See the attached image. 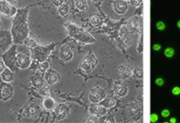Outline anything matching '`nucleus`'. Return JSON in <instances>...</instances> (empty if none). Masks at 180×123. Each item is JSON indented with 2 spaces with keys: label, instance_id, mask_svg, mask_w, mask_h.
Returning <instances> with one entry per match:
<instances>
[{
  "label": "nucleus",
  "instance_id": "obj_14",
  "mask_svg": "<svg viewBox=\"0 0 180 123\" xmlns=\"http://www.w3.org/2000/svg\"><path fill=\"white\" fill-rule=\"evenodd\" d=\"M59 56H60V59L62 60H63L65 62H69V61L72 60L73 57H74V54L71 50V48H69L68 46H63L61 48Z\"/></svg>",
  "mask_w": 180,
  "mask_h": 123
},
{
  "label": "nucleus",
  "instance_id": "obj_24",
  "mask_svg": "<svg viewBox=\"0 0 180 123\" xmlns=\"http://www.w3.org/2000/svg\"><path fill=\"white\" fill-rule=\"evenodd\" d=\"M75 6L80 11H84L87 8V0H75Z\"/></svg>",
  "mask_w": 180,
  "mask_h": 123
},
{
  "label": "nucleus",
  "instance_id": "obj_1",
  "mask_svg": "<svg viewBox=\"0 0 180 123\" xmlns=\"http://www.w3.org/2000/svg\"><path fill=\"white\" fill-rule=\"evenodd\" d=\"M28 8L19 9L15 14L11 31L13 43H21L28 38L29 32L28 26Z\"/></svg>",
  "mask_w": 180,
  "mask_h": 123
},
{
  "label": "nucleus",
  "instance_id": "obj_21",
  "mask_svg": "<svg viewBox=\"0 0 180 123\" xmlns=\"http://www.w3.org/2000/svg\"><path fill=\"white\" fill-rule=\"evenodd\" d=\"M42 104H43V107L47 109V110H49V111H51V110H54L56 107V105H55V101H54V99H52L51 97H46L45 99L43 100V102H42Z\"/></svg>",
  "mask_w": 180,
  "mask_h": 123
},
{
  "label": "nucleus",
  "instance_id": "obj_39",
  "mask_svg": "<svg viewBox=\"0 0 180 123\" xmlns=\"http://www.w3.org/2000/svg\"><path fill=\"white\" fill-rule=\"evenodd\" d=\"M153 49H154L155 51H159V50L161 49V45H159V44H155V45L153 46Z\"/></svg>",
  "mask_w": 180,
  "mask_h": 123
},
{
  "label": "nucleus",
  "instance_id": "obj_32",
  "mask_svg": "<svg viewBox=\"0 0 180 123\" xmlns=\"http://www.w3.org/2000/svg\"><path fill=\"white\" fill-rule=\"evenodd\" d=\"M155 83L158 86H162L164 84V80L162 78H157L156 80H155Z\"/></svg>",
  "mask_w": 180,
  "mask_h": 123
},
{
  "label": "nucleus",
  "instance_id": "obj_25",
  "mask_svg": "<svg viewBox=\"0 0 180 123\" xmlns=\"http://www.w3.org/2000/svg\"><path fill=\"white\" fill-rule=\"evenodd\" d=\"M90 20H91V23H92V25L93 26H98L99 25H101V23H102L101 18L98 15H93V16H92Z\"/></svg>",
  "mask_w": 180,
  "mask_h": 123
},
{
  "label": "nucleus",
  "instance_id": "obj_13",
  "mask_svg": "<svg viewBox=\"0 0 180 123\" xmlns=\"http://www.w3.org/2000/svg\"><path fill=\"white\" fill-rule=\"evenodd\" d=\"M70 112V108L66 104H59L55 108V116L58 120H63L65 119Z\"/></svg>",
  "mask_w": 180,
  "mask_h": 123
},
{
  "label": "nucleus",
  "instance_id": "obj_7",
  "mask_svg": "<svg viewBox=\"0 0 180 123\" xmlns=\"http://www.w3.org/2000/svg\"><path fill=\"white\" fill-rule=\"evenodd\" d=\"M17 11L18 10L13 6V5L10 4L7 0H0V14L11 17L15 15Z\"/></svg>",
  "mask_w": 180,
  "mask_h": 123
},
{
  "label": "nucleus",
  "instance_id": "obj_37",
  "mask_svg": "<svg viewBox=\"0 0 180 123\" xmlns=\"http://www.w3.org/2000/svg\"><path fill=\"white\" fill-rule=\"evenodd\" d=\"M5 65L6 64H5V62L3 61V59H2V60L0 59V74L3 73L4 70L6 69V65Z\"/></svg>",
  "mask_w": 180,
  "mask_h": 123
},
{
  "label": "nucleus",
  "instance_id": "obj_30",
  "mask_svg": "<svg viewBox=\"0 0 180 123\" xmlns=\"http://www.w3.org/2000/svg\"><path fill=\"white\" fill-rule=\"evenodd\" d=\"M156 28L158 30V31H164L165 29V24L163 21H159L156 24Z\"/></svg>",
  "mask_w": 180,
  "mask_h": 123
},
{
  "label": "nucleus",
  "instance_id": "obj_8",
  "mask_svg": "<svg viewBox=\"0 0 180 123\" xmlns=\"http://www.w3.org/2000/svg\"><path fill=\"white\" fill-rule=\"evenodd\" d=\"M13 42L11 32L6 30H0V49L7 50Z\"/></svg>",
  "mask_w": 180,
  "mask_h": 123
},
{
  "label": "nucleus",
  "instance_id": "obj_5",
  "mask_svg": "<svg viewBox=\"0 0 180 123\" xmlns=\"http://www.w3.org/2000/svg\"><path fill=\"white\" fill-rule=\"evenodd\" d=\"M97 65H98V59L96 58V56L92 52H90L86 55V57L83 59L81 67L83 70L89 73V72H92L96 67Z\"/></svg>",
  "mask_w": 180,
  "mask_h": 123
},
{
  "label": "nucleus",
  "instance_id": "obj_20",
  "mask_svg": "<svg viewBox=\"0 0 180 123\" xmlns=\"http://www.w3.org/2000/svg\"><path fill=\"white\" fill-rule=\"evenodd\" d=\"M114 93L116 96L118 97H125L126 96L127 93H128V88L127 86H123V85H118L114 87Z\"/></svg>",
  "mask_w": 180,
  "mask_h": 123
},
{
  "label": "nucleus",
  "instance_id": "obj_23",
  "mask_svg": "<svg viewBox=\"0 0 180 123\" xmlns=\"http://www.w3.org/2000/svg\"><path fill=\"white\" fill-rule=\"evenodd\" d=\"M69 11H70V6L67 2L58 7V12L61 16L66 17L69 14Z\"/></svg>",
  "mask_w": 180,
  "mask_h": 123
},
{
  "label": "nucleus",
  "instance_id": "obj_18",
  "mask_svg": "<svg viewBox=\"0 0 180 123\" xmlns=\"http://www.w3.org/2000/svg\"><path fill=\"white\" fill-rule=\"evenodd\" d=\"M1 79L6 83H11L14 80L13 72L10 68H6L1 73Z\"/></svg>",
  "mask_w": 180,
  "mask_h": 123
},
{
  "label": "nucleus",
  "instance_id": "obj_9",
  "mask_svg": "<svg viewBox=\"0 0 180 123\" xmlns=\"http://www.w3.org/2000/svg\"><path fill=\"white\" fill-rule=\"evenodd\" d=\"M13 87L10 84H3L0 87V100L3 101H7L13 95Z\"/></svg>",
  "mask_w": 180,
  "mask_h": 123
},
{
  "label": "nucleus",
  "instance_id": "obj_44",
  "mask_svg": "<svg viewBox=\"0 0 180 123\" xmlns=\"http://www.w3.org/2000/svg\"><path fill=\"white\" fill-rule=\"evenodd\" d=\"M0 26H1V21H0Z\"/></svg>",
  "mask_w": 180,
  "mask_h": 123
},
{
  "label": "nucleus",
  "instance_id": "obj_34",
  "mask_svg": "<svg viewBox=\"0 0 180 123\" xmlns=\"http://www.w3.org/2000/svg\"><path fill=\"white\" fill-rule=\"evenodd\" d=\"M92 116H91V117H89L88 119L89 120H87V121H92V122H97L98 120V116H96V115H93V114H92Z\"/></svg>",
  "mask_w": 180,
  "mask_h": 123
},
{
  "label": "nucleus",
  "instance_id": "obj_36",
  "mask_svg": "<svg viewBox=\"0 0 180 123\" xmlns=\"http://www.w3.org/2000/svg\"><path fill=\"white\" fill-rule=\"evenodd\" d=\"M172 93H173L174 95H178V94H180V87H178V86H175L174 88L172 89Z\"/></svg>",
  "mask_w": 180,
  "mask_h": 123
},
{
  "label": "nucleus",
  "instance_id": "obj_4",
  "mask_svg": "<svg viewBox=\"0 0 180 123\" xmlns=\"http://www.w3.org/2000/svg\"><path fill=\"white\" fill-rule=\"evenodd\" d=\"M2 59L5 62V64L8 66V68H10L12 72L16 71L18 66H17V54L15 45L12 46L10 49H8L2 55Z\"/></svg>",
  "mask_w": 180,
  "mask_h": 123
},
{
  "label": "nucleus",
  "instance_id": "obj_3",
  "mask_svg": "<svg viewBox=\"0 0 180 123\" xmlns=\"http://www.w3.org/2000/svg\"><path fill=\"white\" fill-rule=\"evenodd\" d=\"M55 45H50L49 46H35L31 49L32 53V57L33 59L37 60L39 62H44L46 59L48 58L49 54L53 50Z\"/></svg>",
  "mask_w": 180,
  "mask_h": 123
},
{
  "label": "nucleus",
  "instance_id": "obj_17",
  "mask_svg": "<svg viewBox=\"0 0 180 123\" xmlns=\"http://www.w3.org/2000/svg\"><path fill=\"white\" fill-rule=\"evenodd\" d=\"M118 73L122 79H128L131 77L132 73H133L130 67L128 65H120L119 67V70H118Z\"/></svg>",
  "mask_w": 180,
  "mask_h": 123
},
{
  "label": "nucleus",
  "instance_id": "obj_15",
  "mask_svg": "<svg viewBox=\"0 0 180 123\" xmlns=\"http://www.w3.org/2000/svg\"><path fill=\"white\" fill-rule=\"evenodd\" d=\"M39 113V107L38 106L35 104V103H33V104H30L29 106L27 107L26 110H25V116H27L28 118H31V119H34V118L37 117Z\"/></svg>",
  "mask_w": 180,
  "mask_h": 123
},
{
  "label": "nucleus",
  "instance_id": "obj_11",
  "mask_svg": "<svg viewBox=\"0 0 180 123\" xmlns=\"http://www.w3.org/2000/svg\"><path fill=\"white\" fill-rule=\"evenodd\" d=\"M113 6L115 12L120 15L125 14L128 9V5L126 0H115Z\"/></svg>",
  "mask_w": 180,
  "mask_h": 123
},
{
  "label": "nucleus",
  "instance_id": "obj_26",
  "mask_svg": "<svg viewBox=\"0 0 180 123\" xmlns=\"http://www.w3.org/2000/svg\"><path fill=\"white\" fill-rule=\"evenodd\" d=\"M41 94L43 96L48 97L49 95V88L48 85L44 84L43 86L41 87Z\"/></svg>",
  "mask_w": 180,
  "mask_h": 123
},
{
  "label": "nucleus",
  "instance_id": "obj_38",
  "mask_svg": "<svg viewBox=\"0 0 180 123\" xmlns=\"http://www.w3.org/2000/svg\"><path fill=\"white\" fill-rule=\"evenodd\" d=\"M142 0H131V3L133 6H140V4H142Z\"/></svg>",
  "mask_w": 180,
  "mask_h": 123
},
{
  "label": "nucleus",
  "instance_id": "obj_22",
  "mask_svg": "<svg viewBox=\"0 0 180 123\" xmlns=\"http://www.w3.org/2000/svg\"><path fill=\"white\" fill-rule=\"evenodd\" d=\"M99 104L102 105L105 108H111V107H114L116 105V101L114 98H106V99H104L103 101L99 102Z\"/></svg>",
  "mask_w": 180,
  "mask_h": 123
},
{
  "label": "nucleus",
  "instance_id": "obj_45",
  "mask_svg": "<svg viewBox=\"0 0 180 123\" xmlns=\"http://www.w3.org/2000/svg\"></svg>",
  "mask_w": 180,
  "mask_h": 123
},
{
  "label": "nucleus",
  "instance_id": "obj_16",
  "mask_svg": "<svg viewBox=\"0 0 180 123\" xmlns=\"http://www.w3.org/2000/svg\"><path fill=\"white\" fill-rule=\"evenodd\" d=\"M90 113L96 116H104L106 113V108L102 105H93L90 107Z\"/></svg>",
  "mask_w": 180,
  "mask_h": 123
},
{
  "label": "nucleus",
  "instance_id": "obj_35",
  "mask_svg": "<svg viewBox=\"0 0 180 123\" xmlns=\"http://www.w3.org/2000/svg\"><path fill=\"white\" fill-rule=\"evenodd\" d=\"M161 114H162V116L164 118H167L169 115V111L168 109H164V110L161 112Z\"/></svg>",
  "mask_w": 180,
  "mask_h": 123
},
{
  "label": "nucleus",
  "instance_id": "obj_43",
  "mask_svg": "<svg viewBox=\"0 0 180 123\" xmlns=\"http://www.w3.org/2000/svg\"><path fill=\"white\" fill-rule=\"evenodd\" d=\"M92 1H98V0H92Z\"/></svg>",
  "mask_w": 180,
  "mask_h": 123
},
{
  "label": "nucleus",
  "instance_id": "obj_2",
  "mask_svg": "<svg viewBox=\"0 0 180 123\" xmlns=\"http://www.w3.org/2000/svg\"><path fill=\"white\" fill-rule=\"evenodd\" d=\"M65 27L68 34L72 37L73 38H75L76 40H78L79 42L82 43H94L96 41V39L89 33L87 32L84 28L77 26L76 25L68 22L65 24Z\"/></svg>",
  "mask_w": 180,
  "mask_h": 123
},
{
  "label": "nucleus",
  "instance_id": "obj_33",
  "mask_svg": "<svg viewBox=\"0 0 180 123\" xmlns=\"http://www.w3.org/2000/svg\"><path fill=\"white\" fill-rule=\"evenodd\" d=\"M157 121H158V116H157V114L152 113V114L150 115V121H151V122H156Z\"/></svg>",
  "mask_w": 180,
  "mask_h": 123
},
{
  "label": "nucleus",
  "instance_id": "obj_40",
  "mask_svg": "<svg viewBox=\"0 0 180 123\" xmlns=\"http://www.w3.org/2000/svg\"><path fill=\"white\" fill-rule=\"evenodd\" d=\"M10 4H11V5H14V4H16L17 3V0H7Z\"/></svg>",
  "mask_w": 180,
  "mask_h": 123
},
{
  "label": "nucleus",
  "instance_id": "obj_6",
  "mask_svg": "<svg viewBox=\"0 0 180 123\" xmlns=\"http://www.w3.org/2000/svg\"><path fill=\"white\" fill-rule=\"evenodd\" d=\"M105 96H106L105 90L99 86L93 87L89 93V99L94 104H98L101 101H103Z\"/></svg>",
  "mask_w": 180,
  "mask_h": 123
},
{
  "label": "nucleus",
  "instance_id": "obj_42",
  "mask_svg": "<svg viewBox=\"0 0 180 123\" xmlns=\"http://www.w3.org/2000/svg\"><path fill=\"white\" fill-rule=\"evenodd\" d=\"M177 26H178V27L180 29V20H178V24H177Z\"/></svg>",
  "mask_w": 180,
  "mask_h": 123
},
{
  "label": "nucleus",
  "instance_id": "obj_10",
  "mask_svg": "<svg viewBox=\"0 0 180 123\" xmlns=\"http://www.w3.org/2000/svg\"><path fill=\"white\" fill-rule=\"evenodd\" d=\"M31 65L30 57L26 54H17V66L20 69H27Z\"/></svg>",
  "mask_w": 180,
  "mask_h": 123
},
{
  "label": "nucleus",
  "instance_id": "obj_19",
  "mask_svg": "<svg viewBox=\"0 0 180 123\" xmlns=\"http://www.w3.org/2000/svg\"><path fill=\"white\" fill-rule=\"evenodd\" d=\"M126 26H127V28L130 32H136L137 30L139 29V18L137 17L130 18L127 20V25Z\"/></svg>",
  "mask_w": 180,
  "mask_h": 123
},
{
  "label": "nucleus",
  "instance_id": "obj_28",
  "mask_svg": "<svg viewBox=\"0 0 180 123\" xmlns=\"http://www.w3.org/2000/svg\"><path fill=\"white\" fill-rule=\"evenodd\" d=\"M33 83L34 86H39V87H41V86L44 85L43 80H41V78H39V77H35V78L33 79Z\"/></svg>",
  "mask_w": 180,
  "mask_h": 123
},
{
  "label": "nucleus",
  "instance_id": "obj_41",
  "mask_svg": "<svg viewBox=\"0 0 180 123\" xmlns=\"http://www.w3.org/2000/svg\"><path fill=\"white\" fill-rule=\"evenodd\" d=\"M169 122H171V123L177 122V120H176V118H171V119L169 120Z\"/></svg>",
  "mask_w": 180,
  "mask_h": 123
},
{
  "label": "nucleus",
  "instance_id": "obj_29",
  "mask_svg": "<svg viewBox=\"0 0 180 123\" xmlns=\"http://www.w3.org/2000/svg\"><path fill=\"white\" fill-rule=\"evenodd\" d=\"M49 65L47 62H41V64L39 65V69L42 72H46L47 70H49Z\"/></svg>",
  "mask_w": 180,
  "mask_h": 123
},
{
  "label": "nucleus",
  "instance_id": "obj_12",
  "mask_svg": "<svg viewBox=\"0 0 180 123\" xmlns=\"http://www.w3.org/2000/svg\"><path fill=\"white\" fill-rule=\"evenodd\" d=\"M44 78H45V80H46L47 84L54 85V84L58 82V80L60 79V75L58 74V73L55 72L54 69H50L46 71Z\"/></svg>",
  "mask_w": 180,
  "mask_h": 123
},
{
  "label": "nucleus",
  "instance_id": "obj_27",
  "mask_svg": "<svg viewBox=\"0 0 180 123\" xmlns=\"http://www.w3.org/2000/svg\"><path fill=\"white\" fill-rule=\"evenodd\" d=\"M174 54H175L174 49L171 48V47H167V48L165 49V51H164V55H165L167 58H171V57H173Z\"/></svg>",
  "mask_w": 180,
  "mask_h": 123
},
{
  "label": "nucleus",
  "instance_id": "obj_31",
  "mask_svg": "<svg viewBox=\"0 0 180 123\" xmlns=\"http://www.w3.org/2000/svg\"><path fill=\"white\" fill-rule=\"evenodd\" d=\"M66 2H67V0H52V4L55 6H57V7L63 5Z\"/></svg>",
  "mask_w": 180,
  "mask_h": 123
}]
</instances>
